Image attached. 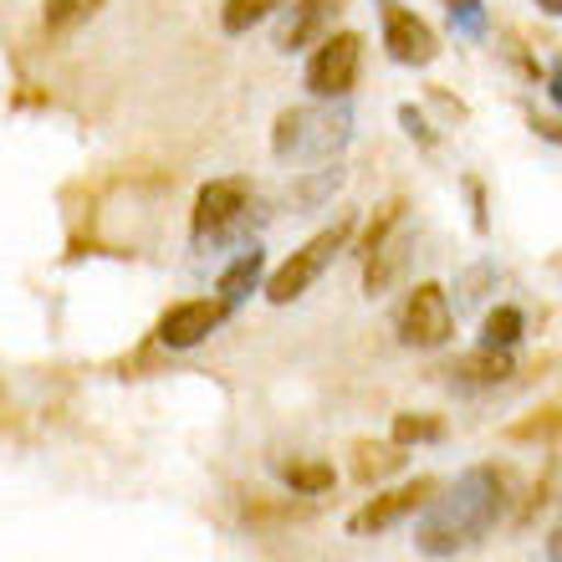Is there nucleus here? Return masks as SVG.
Segmentation results:
<instances>
[{"label": "nucleus", "instance_id": "f257e3e1", "mask_svg": "<svg viewBox=\"0 0 562 562\" xmlns=\"http://www.w3.org/2000/svg\"><path fill=\"white\" fill-rule=\"evenodd\" d=\"M502 512H506V475L496 465H471L435 502H425V517L415 527V548L425 558H456V552L475 548L502 521Z\"/></svg>", "mask_w": 562, "mask_h": 562}, {"label": "nucleus", "instance_id": "f03ea898", "mask_svg": "<svg viewBox=\"0 0 562 562\" xmlns=\"http://www.w3.org/2000/svg\"><path fill=\"white\" fill-rule=\"evenodd\" d=\"M353 138V113L348 108H286L271 128V154L281 164H327L338 159Z\"/></svg>", "mask_w": 562, "mask_h": 562}, {"label": "nucleus", "instance_id": "7ed1b4c3", "mask_svg": "<svg viewBox=\"0 0 562 562\" xmlns=\"http://www.w3.org/2000/svg\"><path fill=\"white\" fill-rule=\"evenodd\" d=\"M251 184L246 179H210L205 190L194 194V240H236L251 225Z\"/></svg>", "mask_w": 562, "mask_h": 562}, {"label": "nucleus", "instance_id": "20e7f679", "mask_svg": "<svg viewBox=\"0 0 562 562\" xmlns=\"http://www.w3.org/2000/svg\"><path fill=\"white\" fill-rule=\"evenodd\" d=\"M358 67H363V36L358 31H333L317 42L307 61V92L323 98V103H342L358 82Z\"/></svg>", "mask_w": 562, "mask_h": 562}, {"label": "nucleus", "instance_id": "39448f33", "mask_svg": "<svg viewBox=\"0 0 562 562\" xmlns=\"http://www.w3.org/2000/svg\"><path fill=\"white\" fill-rule=\"evenodd\" d=\"M342 246H348V225H333V231H323V236H312L307 246H302V251H292L277 271H271V281H267V302H277V307L296 302V296L307 292L312 281H317L327 267H333V261H338Z\"/></svg>", "mask_w": 562, "mask_h": 562}, {"label": "nucleus", "instance_id": "423d86ee", "mask_svg": "<svg viewBox=\"0 0 562 562\" xmlns=\"http://www.w3.org/2000/svg\"><path fill=\"white\" fill-rule=\"evenodd\" d=\"M450 333H456V312H450L445 286L440 281H419L400 307V338L409 348H445Z\"/></svg>", "mask_w": 562, "mask_h": 562}, {"label": "nucleus", "instance_id": "0eeeda50", "mask_svg": "<svg viewBox=\"0 0 562 562\" xmlns=\"http://www.w3.org/2000/svg\"><path fill=\"white\" fill-rule=\"evenodd\" d=\"M404 256H409V225H404V205L394 200V205H384L379 225L369 231V267H363V286H369V296L384 292L389 281L400 277Z\"/></svg>", "mask_w": 562, "mask_h": 562}, {"label": "nucleus", "instance_id": "6e6552de", "mask_svg": "<svg viewBox=\"0 0 562 562\" xmlns=\"http://www.w3.org/2000/svg\"><path fill=\"white\" fill-rule=\"evenodd\" d=\"M379 11H384V46L400 67H429V61L440 57V36L415 11H404L400 0H384Z\"/></svg>", "mask_w": 562, "mask_h": 562}, {"label": "nucleus", "instance_id": "1a4fd4ad", "mask_svg": "<svg viewBox=\"0 0 562 562\" xmlns=\"http://www.w3.org/2000/svg\"><path fill=\"white\" fill-rule=\"evenodd\" d=\"M435 496V481H409V486H400V491H384V496H373L363 512H353L348 517V532L353 537H379V532H389V527H400L404 517H415V512H425V502Z\"/></svg>", "mask_w": 562, "mask_h": 562}, {"label": "nucleus", "instance_id": "9d476101", "mask_svg": "<svg viewBox=\"0 0 562 562\" xmlns=\"http://www.w3.org/2000/svg\"><path fill=\"white\" fill-rule=\"evenodd\" d=\"M231 317L221 296H194V302H175V307L159 317V342L164 348H194V342H205L215 327Z\"/></svg>", "mask_w": 562, "mask_h": 562}, {"label": "nucleus", "instance_id": "9b49d317", "mask_svg": "<svg viewBox=\"0 0 562 562\" xmlns=\"http://www.w3.org/2000/svg\"><path fill=\"white\" fill-rule=\"evenodd\" d=\"M512 358H506V348H475V353H460L450 369H445V379H450V389H465V394H475V389H496L512 379Z\"/></svg>", "mask_w": 562, "mask_h": 562}, {"label": "nucleus", "instance_id": "f8f14e48", "mask_svg": "<svg viewBox=\"0 0 562 562\" xmlns=\"http://www.w3.org/2000/svg\"><path fill=\"white\" fill-rule=\"evenodd\" d=\"M281 11H286V21L277 26V52H302V46L317 42L327 31L338 0H286Z\"/></svg>", "mask_w": 562, "mask_h": 562}, {"label": "nucleus", "instance_id": "ddd939ff", "mask_svg": "<svg viewBox=\"0 0 562 562\" xmlns=\"http://www.w3.org/2000/svg\"><path fill=\"white\" fill-rule=\"evenodd\" d=\"M261 271H267V256L256 251V246H246V251H240L236 261L221 271V302H225V307L236 312L240 302H246V296L261 286Z\"/></svg>", "mask_w": 562, "mask_h": 562}, {"label": "nucleus", "instance_id": "4468645a", "mask_svg": "<svg viewBox=\"0 0 562 562\" xmlns=\"http://www.w3.org/2000/svg\"><path fill=\"white\" fill-rule=\"evenodd\" d=\"M103 5L108 0H42V26L52 31V36H67V31L88 26Z\"/></svg>", "mask_w": 562, "mask_h": 562}, {"label": "nucleus", "instance_id": "2eb2a0df", "mask_svg": "<svg viewBox=\"0 0 562 562\" xmlns=\"http://www.w3.org/2000/svg\"><path fill=\"white\" fill-rule=\"evenodd\" d=\"M286 0H225L221 5V31L225 36H246L251 26H261L267 15H277Z\"/></svg>", "mask_w": 562, "mask_h": 562}, {"label": "nucleus", "instance_id": "dca6fc26", "mask_svg": "<svg viewBox=\"0 0 562 562\" xmlns=\"http://www.w3.org/2000/svg\"><path fill=\"white\" fill-rule=\"evenodd\" d=\"M400 465H404V445H358V460H353L358 481H379V475L400 471Z\"/></svg>", "mask_w": 562, "mask_h": 562}, {"label": "nucleus", "instance_id": "f3484780", "mask_svg": "<svg viewBox=\"0 0 562 562\" xmlns=\"http://www.w3.org/2000/svg\"><path fill=\"white\" fill-rule=\"evenodd\" d=\"M281 481L292 491H302V496H323L333 486V465H323V460H292V465H281Z\"/></svg>", "mask_w": 562, "mask_h": 562}, {"label": "nucleus", "instance_id": "a211bd4d", "mask_svg": "<svg viewBox=\"0 0 562 562\" xmlns=\"http://www.w3.org/2000/svg\"><path fill=\"white\" fill-rule=\"evenodd\" d=\"M521 327H527V317H521L517 307H496L486 317V333H481V338H486V348H512V342L521 338Z\"/></svg>", "mask_w": 562, "mask_h": 562}, {"label": "nucleus", "instance_id": "6ab92c4d", "mask_svg": "<svg viewBox=\"0 0 562 562\" xmlns=\"http://www.w3.org/2000/svg\"><path fill=\"white\" fill-rule=\"evenodd\" d=\"M445 429L440 419H425V415H400L394 419V445H425V440H440Z\"/></svg>", "mask_w": 562, "mask_h": 562}, {"label": "nucleus", "instance_id": "aec40b11", "mask_svg": "<svg viewBox=\"0 0 562 562\" xmlns=\"http://www.w3.org/2000/svg\"><path fill=\"white\" fill-rule=\"evenodd\" d=\"M445 11H450V21L465 31H481L486 26V15H481V0H445Z\"/></svg>", "mask_w": 562, "mask_h": 562}, {"label": "nucleus", "instance_id": "412c9836", "mask_svg": "<svg viewBox=\"0 0 562 562\" xmlns=\"http://www.w3.org/2000/svg\"><path fill=\"white\" fill-rule=\"evenodd\" d=\"M548 82H552V88H548V92H552V103L562 108V57L552 61V77H548Z\"/></svg>", "mask_w": 562, "mask_h": 562}, {"label": "nucleus", "instance_id": "4be33fe9", "mask_svg": "<svg viewBox=\"0 0 562 562\" xmlns=\"http://www.w3.org/2000/svg\"><path fill=\"white\" fill-rule=\"evenodd\" d=\"M548 558H552V562H562V527L548 537Z\"/></svg>", "mask_w": 562, "mask_h": 562}, {"label": "nucleus", "instance_id": "5701e85b", "mask_svg": "<svg viewBox=\"0 0 562 562\" xmlns=\"http://www.w3.org/2000/svg\"><path fill=\"white\" fill-rule=\"evenodd\" d=\"M542 5H548V11H552V15H562V0H542Z\"/></svg>", "mask_w": 562, "mask_h": 562}]
</instances>
